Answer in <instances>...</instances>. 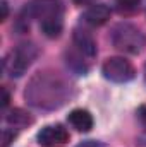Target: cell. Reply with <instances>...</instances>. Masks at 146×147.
I'll return each instance as SVG.
<instances>
[{"instance_id": "obj_1", "label": "cell", "mask_w": 146, "mask_h": 147, "mask_svg": "<svg viewBox=\"0 0 146 147\" xmlns=\"http://www.w3.org/2000/svg\"><path fill=\"white\" fill-rule=\"evenodd\" d=\"M112 43L117 50L124 51V53H131V55H138L143 51L146 45V38L145 34L132 24L122 22L117 24L113 28L112 33Z\"/></svg>"}, {"instance_id": "obj_2", "label": "cell", "mask_w": 146, "mask_h": 147, "mask_svg": "<svg viewBox=\"0 0 146 147\" xmlns=\"http://www.w3.org/2000/svg\"><path fill=\"white\" fill-rule=\"evenodd\" d=\"M35 55H36V50L33 45H21L19 48L12 50L10 55L5 58V72L10 77L23 75L26 69L31 65Z\"/></svg>"}, {"instance_id": "obj_3", "label": "cell", "mask_w": 146, "mask_h": 147, "mask_svg": "<svg viewBox=\"0 0 146 147\" xmlns=\"http://www.w3.org/2000/svg\"><path fill=\"white\" fill-rule=\"evenodd\" d=\"M102 72L105 75V79H108L112 82H119V84L129 82L136 75V70H134L132 63L129 60H126L124 57L107 58L103 67H102Z\"/></svg>"}, {"instance_id": "obj_4", "label": "cell", "mask_w": 146, "mask_h": 147, "mask_svg": "<svg viewBox=\"0 0 146 147\" xmlns=\"http://www.w3.org/2000/svg\"><path fill=\"white\" fill-rule=\"evenodd\" d=\"M69 142V132L62 125H48L38 134V144L41 147H64Z\"/></svg>"}, {"instance_id": "obj_5", "label": "cell", "mask_w": 146, "mask_h": 147, "mask_svg": "<svg viewBox=\"0 0 146 147\" xmlns=\"http://www.w3.org/2000/svg\"><path fill=\"white\" fill-rule=\"evenodd\" d=\"M62 10L64 7L60 0H33L26 7V12L40 21L52 17V16H62Z\"/></svg>"}, {"instance_id": "obj_6", "label": "cell", "mask_w": 146, "mask_h": 147, "mask_svg": "<svg viewBox=\"0 0 146 147\" xmlns=\"http://www.w3.org/2000/svg\"><path fill=\"white\" fill-rule=\"evenodd\" d=\"M110 19V9L105 3H93L84 12V21L89 26H103Z\"/></svg>"}, {"instance_id": "obj_7", "label": "cell", "mask_w": 146, "mask_h": 147, "mask_svg": "<svg viewBox=\"0 0 146 147\" xmlns=\"http://www.w3.org/2000/svg\"><path fill=\"white\" fill-rule=\"evenodd\" d=\"M74 45L77 46L81 55H84L88 58H93L96 55V43H95L93 36L88 34L86 31H81V29L74 31Z\"/></svg>"}, {"instance_id": "obj_8", "label": "cell", "mask_w": 146, "mask_h": 147, "mask_svg": "<svg viewBox=\"0 0 146 147\" xmlns=\"http://www.w3.org/2000/svg\"><path fill=\"white\" fill-rule=\"evenodd\" d=\"M67 120L77 132H89L93 128V116L88 110H83V108L72 110L69 113Z\"/></svg>"}, {"instance_id": "obj_9", "label": "cell", "mask_w": 146, "mask_h": 147, "mask_svg": "<svg viewBox=\"0 0 146 147\" xmlns=\"http://www.w3.org/2000/svg\"><path fill=\"white\" fill-rule=\"evenodd\" d=\"M5 120H7L9 125H12V127H16V128H24V127H28V125L33 123V116H31L28 111L21 110V108L10 110L9 115L5 116Z\"/></svg>"}, {"instance_id": "obj_10", "label": "cell", "mask_w": 146, "mask_h": 147, "mask_svg": "<svg viewBox=\"0 0 146 147\" xmlns=\"http://www.w3.org/2000/svg\"><path fill=\"white\" fill-rule=\"evenodd\" d=\"M40 26H41V31L43 34L48 38H57L62 33V16H52V17H46L43 21H40Z\"/></svg>"}, {"instance_id": "obj_11", "label": "cell", "mask_w": 146, "mask_h": 147, "mask_svg": "<svg viewBox=\"0 0 146 147\" xmlns=\"http://www.w3.org/2000/svg\"><path fill=\"white\" fill-rule=\"evenodd\" d=\"M117 7L120 14H132L139 9V0H119Z\"/></svg>"}, {"instance_id": "obj_12", "label": "cell", "mask_w": 146, "mask_h": 147, "mask_svg": "<svg viewBox=\"0 0 146 147\" xmlns=\"http://www.w3.org/2000/svg\"><path fill=\"white\" fill-rule=\"evenodd\" d=\"M16 137H17V134H16L14 130L5 128V130L2 132V147H9L10 146V142H14Z\"/></svg>"}, {"instance_id": "obj_13", "label": "cell", "mask_w": 146, "mask_h": 147, "mask_svg": "<svg viewBox=\"0 0 146 147\" xmlns=\"http://www.w3.org/2000/svg\"><path fill=\"white\" fill-rule=\"evenodd\" d=\"M76 147H105L102 142H96V140H84L81 144H77Z\"/></svg>"}, {"instance_id": "obj_14", "label": "cell", "mask_w": 146, "mask_h": 147, "mask_svg": "<svg viewBox=\"0 0 146 147\" xmlns=\"http://www.w3.org/2000/svg\"><path fill=\"white\" fill-rule=\"evenodd\" d=\"M2 5V21H5L7 19V12H9V9H7V3L3 2V3H0Z\"/></svg>"}, {"instance_id": "obj_15", "label": "cell", "mask_w": 146, "mask_h": 147, "mask_svg": "<svg viewBox=\"0 0 146 147\" xmlns=\"http://www.w3.org/2000/svg\"><path fill=\"white\" fill-rule=\"evenodd\" d=\"M74 3H77V5H93L95 0H74Z\"/></svg>"}, {"instance_id": "obj_16", "label": "cell", "mask_w": 146, "mask_h": 147, "mask_svg": "<svg viewBox=\"0 0 146 147\" xmlns=\"http://www.w3.org/2000/svg\"><path fill=\"white\" fill-rule=\"evenodd\" d=\"M139 116H141V120L146 123V106H141V110H139Z\"/></svg>"}, {"instance_id": "obj_17", "label": "cell", "mask_w": 146, "mask_h": 147, "mask_svg": "<svg viewBox=\"0 0 146 147\" xmlns=\"http://www.w3.org/2000/svg\"><path fill=\"white\" fill-rule=\"evenodd\" d=\"M2 92H3V108L9 105V94H7V91L5 89H2Z\"/></svg>"}]
</instances>
